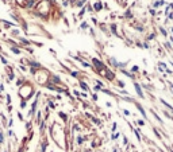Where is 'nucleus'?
<instances>
[{"label": "nucleus", "instance_id": "6", "mask_svg": "<svg viewBox=\"0 0 173 152\" xmlns=\"http://www.w3.org/2000/svg\"><path fill=\"white\" fill-rule=\"evenodd\" d=\"M95 8H96V9H100V8H102V6H100V3H97L96 6H95Z\"/></svg>", "mask_w": 173, "mask_h": 152}, {"label": "nucleus", "instance_id": "2", "mask_svg": "<svg viewBox=\"0 0 173 152\" xmlns=\"http://www.w3.org/2000/svg\"><path fill=\"white\" fill-rule=\"evenodd\" d=\"M135 89H137V93H138V96H143V93H142V90H141V88H139V85L138 84H135Z\"/></svg>", "mask_w": 173, "mask_h": 152}, {"label": "nucleus", "instance_id": "5", "mask_svg": "<svg viewBox=\"0 0 173 152\" xmlns=\"http://www.w3.org/2000/svg\"><path fill=\"white\" fill-rule=\"evenodd\" d=\"M164 4V1H157V3L154 4V7H158V6H162Z\"/></svg>", "mask_w": 173, "mask_h": 152}, {"label": "nucleus", "instance_id": "3", "mask_svg": "<svg viewBox=\"0 0 173 152\" xmlns=\"http://www.w3.org/2000/svg\"><path fill=\"white\" fill-rule=\"evenodd\" d=\"M80 85H81V88L84 89V90H88V86H87V84H84V82H81Z\"/></svg>", "mask_w": 173, "mask_h": 152}, {"label": "nucleus", "instance_id": "4", "mask_svg": "<svg viewBox=\"0 0 173 152\" xmlns=\"http://www.w3.org/2000/svg\"><path fill=\"white\" fill-rule=\"evenodd\" d=\"M53 82H56V84H58V82H60V78H58V77H53Z\"/></svg>", "mask_w": 173, "mask_h": 152}, {"label": "nucleus", "instance_id": "1", "mask_svg": "<svg viewBox=\"0 0 173 152\" xmlns=\"http://www.w3.org/2000/svg\"><path fill=\"white\" fill-rule=\"evenodd\" d=\"M93 63H95V66H96V69H97V70H100V71H102L103 69H104L103 63H102L100 61H97V59H93Z\"/></svg>", "mask_w": 173, "mask_h": 152}]
</instances>
